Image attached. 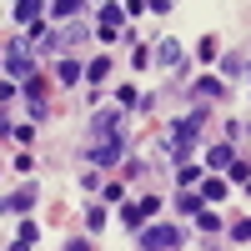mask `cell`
<instances>
[{
	"instance_id": "obj_1",
	"label": "cell",
	"mask_w": 251,
	"mask_h": 251,
	"mask_svg": "<svg viewBox=\"0 0 251 251\" xmlns=\"http://www.w3.org/2000/svg\"><path fill=\"white\" fill-rule=\"evenodd\" d=\"M201 121H206L201 111L186 116V121H176L171 131L161 136V151H166V156H191V146H196V136H201Z\"/></svg>"
},
{
	"instance_id": "obj_2",
	"label": "cell",
	"mask_w": 251,
	"mask_h": 251,
	"mask_svg": "<svg viewBox=\"0 0 251 251\" xmlns=\"http://www.w3.org/2000/svg\"><path fill=\"white\" fill-rule=\"evenodd\" d=\"M86 156H91L96 166H116V161L126 156V136H121V131H100V141L91 146Z\"/></svg>"
},
{
	"instance_id": "obj_3",
	"label": "cell",
	"mask_w": 251,
	"mask_h": 251,
	"mask_svg": "<svg viewBox=\"0 0 251 251\" xmlns=\"http://www.w3.org/2000/svg\"><path fill=\"white\" fill-rule=\"evenodd\" d=\"M5 71H10V75H30V71H35V60H30V46H25V35H20L15 46L5 50Z\"/></svg>"
},
{
	"instance_id": "obj_4",
	"label": "cell",
	"mask_w": 251,
	"mask_h": 251,
	"mask_svg": "<svg viewBox=\"0 0 251 251\" xmlns=\"http://www.w3.org/2000/svg\"><path fill=\"white\" fill-rule=\"evenodd\" d=\"M141 246H181V231H176V226H146V231H141Z\"/></svg>"
},
{
	"instance_id": "obj_5",
	"label": "cell",
	"mask_w": 251,
	"mask_h": 251,
	"mask_svg": "<svg viewBox=\"0 0 251 251\" xmlns=\"http://www.w3.org/2000/svg\"><path fill=\"white\" fill-rule=\"evenodd\" d=\"M156 60H161V66H181V46H176V40H161Z\"/></svg>"
},
{
	"instance_id": "obj_6",
	"label": "cell",
	"mask_w": 251,
	"mask_h": 251,
	"mask_svg": "<svg viewBox=\"0 0 251 251\" xmlns=\"http://www.w3.org/2000/svg\"><path fill=\"white\" fill-rule=\"evenodd\" d=\"M231 156H236V151H231V146H216V151H211V156H206V161H211V166H216V171H226V166H231Z\"/></svg>"
},
{
	"instance_id": "obj_7",
	"label": "cell",
	"mask_w": 251,
	"mask_h": 251,
	"mask_svg": "<svg viewBox=\"0 0 251 251\" xmlns=\"http://www.w3.org/2000/svg\"><path fill=\"white\" fill-rule=\"evenodd\" d=\"M111 75V60L106 55H100V60H91V66H86V80H106Z\"/></svg>"
},
{
	"instance_id": "obj_8",
	"label": "cell",
	"mask_w": 251,
	"mask_h": 251,
	"mask_svg": "<svg viewBox=\"0 0 251 251\" xmlns=\"http://www.w3.org/2000/svg\"><path fill=\"white\" fill-rule=\"evenodd\" d=\"M176 176H181V186H196V181H201V166H191V161H181V171H176Z\"/></svg>"
},
{
	"instance_id": "obj_9",
	"label": "cell",
	"mask_w": 251,
	"mask_h": 251,
	"mask_svg": "<svg viewBox=\"0 0 251 251\" xmlns=\"http://www.w3.org/2000/svg\"><path fill=\"white\" fill-rule=\"evenodd\" d=\"M40 15V0H20V5H15V20H35Z\"/></svg>"
},
{
	"instance_id": "obj_10",
	"label": "cell",
	"mask_w": 251,
	"mask_h": 251,
	"mask_svg": "<svg viewBox=\"0 0 251 251\" xmlns=\"http://www.w3.org/2000/svg\"><path fill=\"white\" fill-rule=\"evenodd\" d=\"M221 196H226L221 181H206V186H201V201H221Z\"/></svg>"
},
{
	"instance_id": "obj_11",
	"label": "cell",
	"mask_w": 251,
	"mask_h": 251,
	"mask_svg": "<svg viewBox=\"0 0 251 251\" xmlns=\"http://www.w3.org/2000/svg\"><path fill=\"white\" fill-rule=\"evenodd\" d=\"M75 10H80V0H55V15H60V20L75 15Z\"/></svg>"
},
{
	"instance_id": "obj_12",
	"label": "cell",
	"mask_w": 251,
	"mask_h": 251,
	"mask_svg": "<svg viewBox=\"0 0 251 251\" xmlns=\"http://www.w3.org/2000/svg\"><path fill=\"white\" fill-rule=\"evenodd\" d=\"M60 80H80V66H75V60H60Z\"/></svg>"
},
{
	"instance_id": "obj_13",
	"label": "cell",
	"mask_w": 251,
	"mask_h": 251,
	"mask_svg": "<svg viewBox=\"0 0 251 251\" xmlns=\"http://www.w3.org/2000/svg\"><path fill=\"white\" fill-rule=\"evenodd\" d=\"M201 96L211 100V96H221V86H216V80H201V86H196V100H201Z\"/></svg>"
},
{
	"instance_id": "obj_14",
	"label": "cell",
	"mask_w": 251,
	"mask_h": 251,
	"mask_svg": "<svg viewBox=\"0 0 251 251\" xmlns=\"http://www.w3.org/2000/svg\"><path fill=\"white\" fill-rule=\"evenodd\" d=\"M86 226H91V231H96V226H106V211H100V206H91V211H86Z\"/></svg>"
},
{
	"instance_id": "obj_15",
	"label": "cell",
	"mask_w": 251,
	"mask_h": 251,
	"mask_svg": "<svg viewBox=\"0 0 251 251\" xmlns=\"http://www.w3.org/2000/svg\"><path fill=\"white\" fill-rule=\"evenodd\" d=\"M231 241H251V221H236L231 226Z\"/></svg>"
},
{
	"instance_id": "obj_16",
	"label": "cell",
	"mask_w": 251,
	"mask_h": 251,
	"mask_svg": "<svg viewBox=\"0 0 251 251\" xmlns=\"http://www.w3.org/2000/svg\"><path fill=\"white\" fill-rule=\"evenodd\" d=\"M146 5H151V10H166V5H171V0H146Z\"/></svg>"
}]
</instances>
